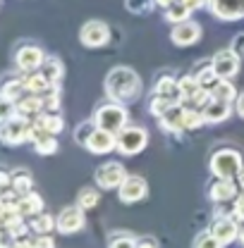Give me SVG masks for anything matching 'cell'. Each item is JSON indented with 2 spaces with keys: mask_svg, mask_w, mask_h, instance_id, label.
<instances>
[{
  "mask_svg": "<svg viewBox=\"0 0 244 248\" xmlns=\"http://www.w3.org/2000/svg\"><path fill=\"white\" fill-rule=\"evenodd\" d=\"M105 95L115 103L122 105H129L134 100L141 98V77L132 69V67H113L108 74H105Z\"/></svg>",
  "mask_w": 244,
  "mask_h": 248,
  "instance_id": "cell-1",
  "label": "cell"
},
{
  "mask_svg": "<svg viewBox=\"0 0 244 248\" xmlns=\"http://www.w3.org/2000/svg\"><path fill=\"white\" fill-rule=\"evenodd\" d=\"M242 165H244V160L240 151H235V148H218L211 155L209 170H211V174H213L215 179H237Z\"/></svg>",
  "mask_w": 244,
  "mask_h": 248,
  "instance_id": "cell-2",
  "label": "cell"
},
{
  "mask_svg": "<svg viewBox=\"0 0 244 248\" xmlns=\"http://www.w3.org/2000/svg\"><path fill=\"white\" fill-rule=\"evenodd\" d=\"M115 139H118L115 151L120 155L132 157V155H139L146 148V143H149V131H146L141 124H124L120 131L115 134Z\"/></svg>",
  "mask_w": 244,
  "mask_h": 248,
  "instance_id": "cell-3",
  "label": "cell"
},
{
  "mask_svg": "<svg viewBox=\"0 0 244 248\" xmlns=\"http://www.w3.org/2000/svg\"><path fill=\"white\" fill-rule=\"evenodd\" d=\"M0 139L5 146H22V143L31 141V120L22 117V115L0 120Z\"/></svg>",
  "mask_w": 244,
  "mask_h": 248,
  "instance_id": "cell-4",
  "label": "cell"
},
{
  "mask_svg": "<svg viewBox=\"0 0 244 248\" xmlns=\"http://www.w3.org/2000/svg\"><path fill=\"white\" fill-rule=\"evenodd\" d=\"M93 120H96V124H98L101 129H108V131L118 134L124 124H129V112H127V108H124L122 103L110 100V103L96 108Z\"/></svg>",
  "mask_w": 244,
  "mask_h": 248,
  "instance_id": "cell-5",
  "label": "cell"
},
{
  "mask_svg": "<svg viewBox=\"0 0 244 248\" xmlns=\"http://www.w3.org/2000/svg\"><path fill=\"white\" fill-rule=\"evenodd\" d=\"M110 27L105 24V22H101V19H89L82 29H79V43L84 46V48H105L108 43H110Z\"/></svg>",
  "mask_w": 244,
  "mask_h": 248,
  "instance_id": "cell-6",
  "label": "cell"
},
{
  "mask_svg": "<svg viewBox=\"0 0 244 248\" xmlns=\"http://www.w3.org/2000/svg\"><path fill=\"white\" fill-rule=\"evenodd\" d=\"M84 224H87V210L79 203L67 205V208H62L60 213H58V232L65 234V236L82 232Z\"/></svg>",
  "mask_w": 244,
  "mask_h": 248,
  "instance_id": "cell-7",
  "label": "cell"
},
{
  "mask_svg": "<svg viewBox=\"0 0 244 248\" xmlns=\"http://www.w3.org/2000/svg\"><path fill=\"white\" fill-rule=\"evenodd\" d=\"M124 179H127V170L122 167L120 162H103L101 167H96V174H93L96 186H101L103 191L120 188Z\"/></svg>",
  "mask_w": 244,
  "mask_h": 248,
  "instance_id": "cell-8",
  "label": "cell"
},
{
  "mask_svg": "<svg viewBox=\"0 0 244 248\" xmlns=\"http://www.w3.org/2000/svg\"><path fill=\"white\" fill-rule=\"evenodd\" d=\"M146 196H149V184H146V179L139 177V174H127V179H124L120 184V188H118V198H120L124 205L141 203Z\"/></svg>",
  "mask_w": 244,
  "mask_h": 248,
  "instance_id": "cell-9",
  "label": "cell"
},
{
  "mask_svg": "<svg viewBox=\"0 0 244 248\" xmlns=\"http://www.w3.org/2000/svg\"><path fill=\"white\" fill-rule=\"evenodd\" d=\"M206 10L220 22H240V19H244V0H209Z\"/></svg>",
  "mask_w": 244,
  "mask_h": 248,
  "instance_id": "cell-10",
  "label": "cell"
},
{
  "mask_svg": "<svg viewBox=\"0 0 244 248\" xmlns=\"http://www.w3.org/2000/svg\"><path fill=\"white\" fill-rule=\"evenodd\" d=\"M240 62H242V58L232 48H223L211 58V64L220 79H235L240 72Z\"/></svg>",
  "mask_w": 244,
  "mask_h": 248,
  "instance_id": "cell-11",
  "label": "cell"
},
{
  "mask_svg": "<svg viewBox=\"0 0 244 248\" xmlns=\"http://www.w3.org/2000/svg\"><path fill=\"white\" fill-rule=\"evenodd\" d=\"M46 53H43V48H38V46H34V43H27V46H22L17 53H15V64H17V69L24 74V72H34V69H38L43 62H46Z\"/></svg>",
  "mask_w": 244,
  "mask_h": 248,
  "instance_id": "cell-12",
  "label": "cell"
},
{
  "mask_svg": "<svg viewBox=\"0 0 244 248\" xmlns=\"http://www.w3.org/2000/svg\"><path fill=\"white\" fill-rule=\"evenodd\" d=\"M201 38V24L199 22H180V24H173V31H170V41L177 46V48H189L194 43H199Z\"/></svg>",
  "mask_w": 244,
  "mask_h": 248,
  "instance_id": "cell-13",
  "label": "cell"
},
{
  "mask_svg": "<svg viewBox=\"0 0 244 248\" xmlns=\"http://www.w3.org/2000/svg\"><path fill=\"white\" fill-rule=\"evenodd\" d=\"M211 232L215 234V239L220 241V248L230 246L232 241H237V239H240V222H237L232 215H223V217H218V219L213 222Z\"/></svg>",
  "mask_w": 244,
  "mask_h": 248,
  "instance_id": "cell-14",
  "label": "cell"
},
{
  "mask_svg": "<svg viewBox=\"0 0 244 248\" xmlns=\"http://www.w3.org/2000/svg\"><path fill=\"white\" fill-rule=\"evenodd\" d=\"M115 146H118V139H115V134L113 131H108V129H96L91 134V139L87 141V151L93 155H108L115 151Z\"/></svg>",
  "mask_w": 244,
  "mask_h": 248,
  "instance_id": "cell-15",
  "label": "cell"
},
{
  "mask_svg": "<svg viewBox=\"0 0 244 248\" xmlns=\"http://www.w3.org/2000/svg\"><path fill=\"white\" fill-rule=\"evenodd\" d=\"M237 193H240L237 179H218V182H213L211 188H209V198H211L213 203H218V205H225V203L235 201Z\"/></svg>",
  "mask_w": 244,
  "mask_h": 248,
  "instance_id": "cell-16",
  "label": "cell"
},
{
  "mask_svg": "<svg viewBox=\"0 0 244 248\" xmlns=\"http://www.w3.org/2000/svg\"><path fill=\"white\" fill-rule=\"evenodd\" d=\"M158 124L163 131H170V134H182L184 129V105L182 103H175L168 112H163L158 117Z\"/></svg>",
  "mask_w": 244,
  "mask_h": 248,
  "instance_id": "cell-17",
  "label": "cell"
},
{
  "mask_svg": "<svg viewBox=\"0 0 244 248\" xmlns=\"http://www.w3.org/2000/svg\"><path fill=\"white\" fill-rule=\"evenodd\" d=\"M232 105H235V103L213 98L209 105H204V120H206V124H223L225 120H230Z\"/></svg>",
  "mask_w": 244,
  "mask_h": 248,
  "instance_id": "cell-18",
  "label": "cell"
},
{
  "mask_svg": "<svg viewBox=\"0 0 244 248\" xmlns=\"http://www.w3.org/2000/svg\"><path fill=\"white\" fill-rule=\"evenodd\" d=\"M15 105H17V115H22V117H27V120H36V117L43 112V100H41V95H36V93H27V95L19 98Z\"/></svg>",
  "mask_w": 244,
  "mask_h": 248,
  "instance_id": "cell-19",
  "label": "cell"
},
{
  "mask_svg": "<svg viewBox=\"0 0 244 248\" xmlns=\"http://www.w3.org/2000/svg\"><path fill=\"white\" fill-rule=\"evenodd\" d=\"M27 84H24V79L22 77H7L5 79V84H2V91H0V98L2 100H7V103H17L19 98H24L27 95Z\"/></svg>",
  "mask_w": 244,
  "mask_h": 248,
  "instance_id": "cell-20",
  "label": "cell"
},
{
  "mask_svg": "<svg viewBox=\"0 0 244 248\" xmlns=\"http://www.w3.org/2000/svg\"><path fill=\"white\" fill-rule=\"evenodd\" d=\"M17 210H19L22 215L29 219V217L38 215V213H43V198H41L36 191L22 193V196L17 198Z\"/></svg>",
  "mask_w": 244,
  "mask_h": 248,
  "instance_id": "cell-21",
  "label": "cell"
},
{
  "mask_svg": "<svg viewBox=\"0 0 244 248\" xmlns=\"http://www.w3.org/2000/svg\"><path fill=\"white\" fill-rule=\"evenodd\" d=\"M153 93H163V95H170L173 100L182 103V93H180V86H177V79L173 74H160L153 84Z\"/></svg>",
  "mask_w": 244,
  "mask_h": 248,
  "instance_id": "cell-22",
  "label": "cell"
},
{
  "mask_svg": "<svg viewBox=\"0 0 244 248\" xmlns=\"http://www.w3.org/2000/svg\"><path fill=\"white\" fill-rule=\"evenodd\" d=\"M31 234H53L58 229V217L48 215V213H38V215L29 217Z\"/></svg>",
  "mask_w": 244,
  "mask_h": 248,
  "instance_id": "cell-23",
  "label": "cell"
},
{
  "mask_svg": "<svg viewBox=\"0 0 244 248\" xmlns=\"http://www.w3.org/2000/svg\"><path fill=\"white\" fill-rule=\"evenodd\" d=\"M34 151L38 155H55L58 153V134L46 131V134L36 136L34 139Z\"/></svg>",
  "mask_w": 244,
  "mask_h": 248,
  "instance_id": "cell-24",
  "label": "cell"
},
{
  "mask_svg": "<svg viewBox=\"0 0 244 248\" xmlns=\"http://www.w3.org/2000/svg\"><path fill=\"white\" fill-rule=\"evenodd\" d=\"M38 72L51 81V84H60V79H62V74H65V67H62V62L58 60V58H46V62L38 67Z\"/></svg>",
  "mask_w": 244,
  "mask_h": 248,
  "instance_id": "cell-25",
  "label": "cell"
},
{
  "mask_svg": "<svg viewBox=\"0 0 244 248\" xmlns=\"http://www.w3.org/2000/svg\"><path fill=\"white\" fill-rule=\"evenodd\" d=\"M12 188L22 196V193H29L34 191V177L27 167H19V170H12Z\"/></svg>",
  "mask_w": 244,
  "mask_h": 248,
  "instance_id": "cell-26",
  "label": "cell"
},
{
  "mask_svg": "<svg viewBox=\"0 0 244 248\" xmlns=\"http://www.w3.org/2000/svg\"><path fill=\"white\" fill-rule=\"evenodd\" d=\"M34 122L38 124V126H43L46 131H51V134H60L62 129H65V122H62L60 112H48V110H43Z\"/></svg>",
  "mask_w": 244,
  "mask_h": 248,
  "instance_id": "cell-27",
  "label": "cell"
},
{
  "mask_svg": "<svg viewBox=\"0 0 244 248\" xmlns=\"http://www.w3.org/2000/svg\"><path fill=\"white\" fill-rule=\"evenodd\" d=\"M22 79H24V84H27V91L36 93V95H41V93L51 86V81H48L38 69H34V72H24V74H22Z\"/></svg>",
  "mask_w": 244,
  "mask_h": 248,
  "instance_id": "cell-28",
  "label": "cell"
},
{
  "mask_svg": "<svg viewBox=\"0 0 244 248\" xmlns=\"http://www.w3.org/2000/svg\"><path fill=\"white\" fill-rule=\"evenodd\" d=\"M192 12H194V10H189L182 0H175V2L165 10V22H170V24L187 22V19H192Z\"/></svg>",
  "mask_w": 244,
  "mask_h": 248,
  "instance_id": "cell-29",
  "label": "cell"
},
{
  "mask_svg": "<svg viewBox=\"0 0 244 248\" xmlns=\"http://www.w3.org/2000/svg\"><path fill=\"white\" fill-rule=\"evenodd\" d=\"M211 93H213V98H218V100H227V103H235L237 100V89L232 86V79H218L215 81V86L211 89Z\"/></svg>",
  "mask_w": 244,
  "mask_h": 248,
  "instance_id": "cell-30",
  "label": "cell"
},
{
  "mask_svg": "<svg viewBox=\"0 0 244 248\" xmlns=\"http://www.w3.org/2000/svg\"><path fill=\"white\" fill-rule=\"evenodd\" d=\"M137 241L139 236H134L132 232L127 229H115V232H108V246L115 248V246H127V248H137Z\"/></svg>",
  "mask_w": 244,
  "mask_h": 248,
  "instance_id": "cell-31",
  "label": "cell"
},
{
  "mask_svg": "<svg viewBox=\"0 0 244 248\" xmlns=\"http://www.w3.org/2000/svg\"><path fill=\"white\" fill-rule=\"evenodd\" d=\"M177 86H180V93H182V103L184 100H192L196 93L204 89V86L199 84L196 74H184V77H180V79H177Z\"/></svg>",
  "mask_w": 244,
  "mask_h": 248,
  "instance_id": "cell-32",
  "label": "cell"
},
{
  "mask_svg": "<svg viewBox=\"0 0 244 248\" xmlns=\"http://www.w3.org/2000/svg\"><path fill=\"white\" fill-rule=\"evenodd\" d=\"M177 100H173L170 95H163V93H153L151 100H149V112H151L153 117H160L163 112H168L173 105H175Z\"/></svg>",
  "mask_w": 244,
  "mask_h": 248,
  "instance_id": "cell-33",
  "label": "cell"
},
{
  "mask_svg": "<svg viewBox=\"0 0 244 248\" xmlns=\"http://www.w3.org/2000/svg\"><path fill=\"white\" fill-rule=\"evenodd\" d=\"M101 188V186H98ZM98 188L96 186H84V188H79V193H77V203L84 208V210H91L96 208L98 203H101V193H98Z\"/></svg>",
  "mask_w": 244,
  "mask_h": 248,
  "instance_id": "cell-34",
  "label": "cell"
},
{
  "mask_svg": "<svg viewBox=\"0 0 244 248\" xmlns=\"http://www.w3.org/2000/svg\"><path fill=\"white\" fill-rule=\"evenodd\" d=\"M41 100H43V110L58 112L60 110V86L58 84H51L46 91L41 93Z\"/></svg>",
  "mask_w": 244,
  "mask_h": 248,
  "instance_id": "cell-35",
  "label": "cell"
},
{
  "mask_svg": "<svg viewBox=\"0 0 244 248\" xmlns=\"http://www.w3.org/2000/svg\"><path fill=\"white\" fill-rule=\"evenodd\" d=\"M201 126H206L204 110L201 108H184V129L194 131V129H201Z\"/></svg>",
  "mask_w": 244,
  "mask_h": 248,
  "instance_id": "cell-36",
  "label": "cell"
},
{
  "mask_svg": "<svg viewBox=\"0 0 244 248\" xmlns=\"http://www.w3.org/2000/svg\"><path fill=\"white\" fill-rule=\"evenodd\" d=\"M98 129V124H96V120H84V122H79L77 126H74V141L79 143V146H87V141L91 139V134Z\"/></svg>",
  "mask_w": 244,
  "mask_h": 248,
  "instance_id": "cell-37",
  "label": "cell"
},
{
  "mask_svg": "<svg viewBox=\"0 0 244 248\" xmlns=\"http://www.w3.org/2000/svg\"><path fill=\"white\" fill-rule=\"evenodd\" d=\"M196 79H199V84H201L204 89H213L215 81H218L220 77L215 74L213 64H209V67H199V72H196Z\"/></svg>",
  "mask_w": 244,
  "mask_h": 248,
  "instance_id": "cell-38",
  "label": "cell"
},
{
  "mask_svg": "<svg viewBox=\"0 0 244 248\" xmlns=\"http://www.w3.org/2000/svg\"><path fill=\"white\" fill-rule=\"evenodd\" d=\"M124 7L132 15H146L156 7V0H124Z\"/></svg>",
  "mask_w": 244,
  "mask_h": 248,
  "instance_id": "cell-39",
  "label": "cell"
},
{
  "mask_svg": "<svg viewBox=\"0 0 244 248\" xmlns=\"http://www.w3.org/2000/svg\"><path fill=\"white\" fill-rule=\"evenodd\" d=\"M196 248H220V241L215 239V234L211 229H206V232H201V234H196V239L192 241Z\"/></svg>",
  "mask_w": 244,
  "mask_h": 248,
  "instance_id": "cell-40",
  "label": "cell"
},
{
  "mask_svg": "<svg viewBox=\"0 0 244 248\" xmlns=\"http://www.w3.org/2000/svg\"><path fill=\"white\" fill-rule=\"evenodd\" d=\"M232 217L237 222H244V188L237 193V198L232 201Z\"/></svg>",
  "mask_w": 244,
  "mask_h": 248,
  "instance_id": "cell-41",
  "label": "cell"
},
{
  "mask_svg": "<svg viewBox=\"0 0 244 248\" xmlns=\"http://www.w3.org/2000/svg\"><path fill=\"white\" fill-rule=\"evenodd\" d=\"M230 48H232V50H235V53H237V55L244 60V31H242V33H237V36L232 38Z\"/></svg>",
  "mask_w": 244,
  "mask_h": 248,
  "instance_id": "cell-42",
  "label": "cell"
},
{
  "mask_svg": "<svg viewBox=\"0 0 244 248\" xmlns=\"http://www.w3.org/2000/svg\"><path fill=\"white\" fill-rule=\"evenodd\" d=\"M137 246H139V248H156V246H158V241H156L153 236H139Z\"/></svg>",
  "mask_w": 244,
  "mask_h": 248,
  "instance_id": "cell-43",
  "label": "cell"
},
{
  "mask_svg": "<svg viewBox=\"0 0 244 248\" xmlns=\"http://www.w3.org/2000/svg\"><path fill=\"white\" fill-rule=\"evenodd\" d=\"M0 186H2V188H10V186H12V172L0 170Z\"/></svg>",
  "mask_w": 244,
  "mask_h": 248,
  "instance_id": "cell-44",
  "label": "cell"
},
{
  "mask_svg": "<svg viewBox=\"0 0 244 248\" xmlns=\"http://www.w3.org/2000/svg\"><path fill=\"white\" fill-rule=\"evenodd\" d=\"M182 2L189 7V10H201V7L209 5V0H182Z\"/></svg>",
  "mask_w": 244,
  "mask_h": 248,
  "instance_id": "cell-45",
  "label": "cell"
},
{
  "mask_svg": "<svg viewBox=\"0 0 244 248\" xmlns=\"http://www.w3.org/2000/svg\"><path fill=\"white\" fill-rule=\"evenodd\" d=\"M235 110H237V115L244 120V93L237 95V100H235Z\"/></svg>",
  "mask_w": 244,
  "mask_h": 248,
  "instance_id": "cell-46",
  "label": "cell"
},
{
  "mask_svg": "<svg viewBox=\"0 0 244 248\" xmlns=\"http://www.w3.org/2000/svg\"><path fill=\"white\" fill-rule=\"evenodd\" d=\"M173 2H175V0H156V7H160V10H168Z\"/></svg>",
  "mask_w": 244,
  "mask_h": 248,
  "instance_id": "cell-47",
  "label": "cell"
},
{
  "mask_svg": "<svg viewBox=\"0 0 244 248\" xmlns=\"http://www.w3.org/2000/svg\"><path fill=\"white\" fill-rule=\"evenodd\" d=\"M237 184H240V188H244V165L240 170V174H237Z\"/></svg>",
  "mask_w": 244,
  "mask_h": 248,
  "instance_id": "cell-48",
  "label": "cell"
},
{
  "mask_svg": "<svg viewBox=\"0 0 244 248\" xmlns=\"http://www.w3.org/2000/svg\"><path fill=\"white\" fill-rule=\"evenodd\" d=\"M237 241L244 246V222H240V239H237Z\"/></svg>",
  "mask_w": 244,
  "mask_h": 248,
  "instance_id": "cell-49",
  "label": "cell"
}]
</instances>
